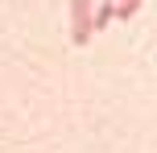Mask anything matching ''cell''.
Listing matches in <instances>:
<instances>
[{"instance_id": "3", "label": "cell", "mask_w": 157, "mask_h": 153, "mask_svg": "<svg viewBox=\"0 0 157 153\" xmlns=\"http://www.w3.org/2000/svg\"><path fill=\"white\" fill-rule=\"evenodd\" d=\"M112 13H116V8H112V4H103L99 13H95V25H108V21H112Z\"/></svg>"}, {"instance_id": "1", "label": "cell", "mask_w": 157, "mask_h": 153, "mask_svg": "<svg viewBox=\"0 0 157 153\" xmlns=\"http://www.w3.org/2000/svg\"><path fill=\"white\" fill-rule=\"evenodd\" d=\"M91 37V0H71V41L87 46Z\"/></svg>"}, {"instance_id": "4", "label": "cell", "mask_w": 157, "mask_h": 153, "mask_svg": "<svg viewBox=\"0 0 157 153\" xmlns=\"http://www.w3.org/2000/svg\"><path fill=\"white\" fill-rule=\"evenodd\" d=\"M116 4H124V0H116Z\"/></svg>"}, {"instance_id": "2", "label": "cell", "mask_w": 157, "mask_h": 153, "mask_svg": "<svg viewBox=\"0 0 157 153\" xmlns=\"http://www.w3.org/2000/svg\"><path fill=\"white\" fill-rule=\"evenodd\" d=\"M136 8H141V0H124V4H116V17H120V21H128Z\"/></svg>"}]
</instances>
